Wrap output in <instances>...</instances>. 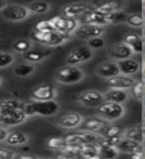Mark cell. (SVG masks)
Listing matches in <instances>:
<instances>
[{
  "mask_svg": "<svg viewBox=\"0 0 145 159\" xmlns=\"http://www.w3.org/2000/svg\"><path fill=\"white\" fill-rule=\"evenodd\" d=\"M59 108V103L55 99H50V101H34L31 102H25L22 111L27 116H31L34 114L50 116L57 113Z\"/></svg>",
  "mask_w": 145,
  "mask_h": 159,
  "instance_id": "1",
  "label": "cell"
},
{
  "mask_svg": "<svg viewBox=\"0 0 145 159\" xmlns=\"http://www.w3.org/2000/svg\"><path fill=\"white\" fill-rule=\"evenodd\" d=\"M84 73L82 69H79L74 65H66L62 68H60L56 72L55 79L58 83L65 84H73L79 83L84 80Z\"/></svg>",
  "mask_w": 145,
  "mask_h": 159,
  "instance_id": "2",
  "label": "cell"
},
{
  "mask_svg": "<svg viewBox=\"0 0 145 159\" xmlns=\"http://www.w3.org/2000/svg\"><path fill=\"white\" fill-rule=\"evenodd\" d=\"M32 39L37 43L47 47H55L62 45L69 40V35L63 34L56 30L48 32H38L34 31L32 34Z\"/></svg>",
  "mask_w": 145,
  "mask_h": 159,
  "instance_id": "3",
  "label": "cell"
},
{
  "mask_svg": "<svg viewBox=\"0 0 145 159\" xmlns=\"http://www.w3.org/2000/svg\"><path fill=\"white\" fill-rule=\"evenodd\" d=\"M97 111L98 116L106 120L114 121L123 116L125 113V108L122 103L104 101L97 107Z\"/></svg>",
  "mask_w": 145,
  "mask_h": 159,
  "instance_id": "4",
  "label": "cell"
},
{
  "mask_svg": "<svg viewBox=\"0 0 145 159\" xmlns=\"http://www.w3.org/2000/svg\"><path fill=\"white\" fill-rule=\"evenodd\" d=\"M1 16L9 21H22L29 17L30 12L27 6L22 4H8L0 10Z\"/></svg>",
  "mask_w": 145,
  "mask_h": 159,
  "instance_id": "5",
  "label": "cell"
},
{
  "mask_svg": "<svg viewBox=\"0 0 145 159\" xmlns=\"http://www.w3.org/2000/svg\"><path fill=\"white\" fill-rule=\"evenodd\" d=\"M22 109H0V125L14 126L21 124L27 119Z\"/></svg>",
  "mask_w": 145,
  "mask_h": 159,
  "instance_id": "6",
  "label": "cell"
},
{
  "mask_svg": "<svg viewBox=\"0 0 145 159\" xmlns=\"http://www.w3.org/2000/svg\"><path fill=\"white\" fill-rule=\"evenodd\" d=\"M108 125H109L108 121L99 116V117H87L84 119L83 118L81 124L78 127H79V129L83 131H88L94 134L102 135L104 131L106 130V128L108 127Z\"/></svg>",
  "mask_w": 145,
  "mask_h": 159,
  "instance_id": "7",
  "label": "cell"
},
{
  "mask_svg": "<svg viewBox=\"0 0 145 159\" xmlns=\"http://www.w3.org/2000/svg\"><path fill=\"white\" fill-rule=\"evenodd\" d=\"M53 50L44 46V45H36V46H31L28 51L22 53V58L28 63H39L44 61L45 59L49 58L52 55Z\"/></svg>",
  "mask_w": 145,
  "mask_h": 159,
  "instance_id": "8",
  "label": "cell"
},
{
  "mask_svg": "<svg viewBox=\"0 0 145 159\" xmlns=\"http://www.w3.org/2000/svg\"><path fill=\"white\" fill-rule=\"evenodd\" d=\"M93 58V50L91 48H88L87 45H83V46H78L75 49H73L68 54V56L66 58V64L76 66L78 64L88 62Z\"/></svg>",
  "mask_w": 145,
  "mask_h": 159,
  "instance_id": "9",
  "label": "cell"
},
{
  "mask_svg": "<svg viewBox=\"0 0 145 159\" xmlns=\"http://www.w3.org/2000/svg\"><path fill=\"white\" fill-rule=\"evenodd\" d=\"M49 20H50V22H51L53 28L56 30V31H59L66 35H70L74 33V31L79 25L78 19L67 18L64 16H56Z\"/></svg>",
  "mask_w": 145,
  "mask_h": 159,
  "instance_id": "10",
  "label": "cell"
},
{
  "mask_svg": "<svg viewBox=\"0 0 145 159\" xmlns=\"http://www.w3.org/2000/svg\"><path fill=\"white\" fill-rule=\"evenodd\" d=\"M94 7L93 5H89L87 3H71L63 7L62 13L64 17L79 20L83 15L89 12Z\"/></svg>",
  "mask_w": 145,
  "mask_h": 159,
  "instance_id": "11",
  "label": "cell"
},
{
  "mask_svg": "<svg viewBox=\"0 0 145 159\" xmlns=\"http://www.w3.org/2000/svg\"><path fill=\"white\" fill-rule=\"evenodd\" d=\"M103 26L102 25H97V24H79L75 30L74 33L77 37L84 39V40H88L93 37H98L102 36L103 33Z\"/></svg>",
  "mask_w": 145,
  "mask_h": 159,
  "instance_id": "12",
  "label": "cell"
},
{
  "mask_svg": "<svg viewBox=\"0 0 145 159\" xmlns=\"http://www.w3.org/2000/svg\"><path fill=\"white\" fill-rule=\"evenodd\" d=\"M79 102H81L83 104L87 107H97L102 102H104L103 93L97 91H86L79 93L78 96Z\"/></svg>",
  "mask_w": 145,
  "mask_h": 159,
  "instance_id": "13",
  "label": "cell"
},
{
  "mask_svg": "<svg viewBox=\"0 0 145 159\" xmlns=\"http://www.w3.org/2000/svg\"><path fill=\"white\" fill-rule=\"evenodd\" d=\"M134 83H135V80L131 76H126L123 74H118L116 76L106 79V84L108 88H117L123 89H130Z\"/></svg>",
  "mask_w": 145,
  "mask_h": 159,
  "instance_id": "14",
  "label": "cell"
},
{
  "mask_svg": "<svg viewBox=\"0 0 145 159\" xmlns=\"http://www.w3.org/2000/svg\"><path fill=\"white\" fill-rule=\"evenodd\" d=\"M133 52L131 51V49L123 41L111 45V49H109V56L114 61H119V60L130 58Z\"/></svg>",
  "mask_w": 145,
  "mask_h": 159,
  "instance_id": "15",
  "label": "cell"
},
{
  "mask_svg": "<svg viewBox=\"0 0 145 159\" xmlns=\"http://www.w3.org/2000/svg\"><path fill=\"white\" fill-rule=\"evenodd\" d=\"M56 97V91L52 84H45L37 87L32 92V98L34 101H50Z\"/></svg>",
  "mask_w": 145,
  "mask_h": 159,
  "instance_id": "16",
  "label": "cell"
},
{
  "mask_svg": "<svg viewBox=\"0 0 145 159\" xmlns=\"http://www.w3.org/2000/svg\"><path fill=\"white\" fill-rule=\"evenodd\" d=\"M96 73L99 77L104 78V79L111 78L113 76H116V75L120 74L119 69L117 67L116 61H114V60H111V61L101 63L97 67Z\"/></svg>",
  "mask_w": 145,
  "mask_h": 159,
  "instance_id": "17",
  "label": "cell"
},
{
  "mask_svg": "<svg viewBox=\"0 0 145 159\" xmlns=\"http://www.w3.org/2000/svg\"><path fill=\"white\" fill-rule=\"evenodd\" d=\"M116 64L120 74L126 75V76H132L140 70V64L131 57L116 61Z\"/></svg>",
  "mask_w": 145,
  "mask_h": 159,
  "instance_id": "18",
  "label": "cell"
},
{
  "mask_svg": "<svg viewBox=\"0 0 145 159\" xmlns=\"http://www.w3.org/2000/svg\"><path fill=\"white\" fill-rule=\"evenodd\" d=\"M116 149L118 152L123 153H132L135 151H142V143L136 140H132L126 137L121 136L116 144Z\"/></svg>",
  "mask_w": 145,
  "mask_h": 159,
  "instance_id": "19",
  "label": "cell"
},
{
  "mask_svg": "<svg viewBox=\"0 0 145 159\" xmlns=\"http://www.w3.org/2000/svg\"><path fill=\"white\" fill-rule=\"evenodd\" d=\"M79 24H97V25H102V26L107 24L106 15L97 11L96 7L93 10H91L89 12L83 15L79 19Z\"/></svg>",
  "mask_w": 145,
  "mask_h": 159,
  "instance_id": "20",
  "label": "cell"
},
{
  "mask_svg": "<svg viewBox=\"0 0 145 159\" xmlns=\"http://www.w3.org/2000/svg\"><path fill=\"white\" fill-rule=\"evenodd\" d=\"M83 116L78 112H68L59 118L58 123L64 128H76L81 124Z\"/></svg>",
  "mask_w": 145,
  "mask_h": 159,
  "instance_id": "21",
  "label": "cell"
},
{
  "mask_svg": "<svg viewBox=\"0 0 145 159\" xmlns=\"http://www.w3.org/2000/svg\"><path fill=\"white\" fill-rule=\"evenodd\" d=\"M104 101L117 102V103H123L126 102L128 98V93L123 89H117V88H111L106 93H103Z\"/></svg>",
  "mask_w": 145,
  "mask_h": 159,
  "instance_id": "22",
  "label": "cell"
},
{
  "mask_svg": "<svg viewBox=\"0 0 145 159\" xmlns=\"http://www.w3.org/2000/svg\"><path fill=\"white\" fill-rule=\"evenodd\" d=\"M123 42L131 49L133 53L141 54L143 51V40L135 33H128L124 36Z\"/></svg>",
  "mask_w": 145,
  "mask_h": 159,
  "instance_id": "23",
  "label": "cell"
},
{
  "mask_svg": "<svg viewBox=\"0 0 145 159\" xmlns=\"http://www.w3.org/2000/svg\"><path fill=\"white\" fill-rule=\"evenodd\" d=\"M4 141L6 142L8 145L18 146V145H22V144L27 143L28 136L22 131H18V130L12 131V132H8Z\"/></svg>",
  "mask_w": 145,
  "mask_h": 159,
  "instance_id": "24",
  "label": "cell"
},
{
  "mask_svg": "<svg viewBox=\"0 0 145 159\" xmlns=\"http://www.w3.org/2000/svg\"><path fill=\"white\" fill-rule=\"evenodd\" d=\"M121 6L122 4L119 0H106V1L97 5L96 7V10L106 16L107 14L116 11V10L121 9Z\"/></svg>",
  "mask_w": 145,
  "mask_h": 159,
  "instance_id": "25",
  "label": "cell"
},
{
  "mask_svg": "<svg viewBox=\"0 0 145 159\" xmlns=\"http://www.w3.org/2000/svg\"><path fill=\"white\" fill-rule=\"evenodd\" d=\"M79 157L84 159H93L98 158L97 156V145L92 142L84 143L79 146Z\"/></svg>",
  "mask_w": 145,
  "mask_h": 159,
  "instance_id": "26",
  "label": "cell"
},
{
  "mask_svg": "<svg viewBox=\"0 0 145 159\" xmlns=\"http://www.w3.org/2000/svg\"><path fill=\"white\" fill-rule=\"evenodd\" d=\"M35 66L32 64H29V63H22V64H18L16 66L14 67L13 69V73L14 75H16L18 77H28V76H31L32 74H34L35 72Z\"/></svg>",
  "mask_w": 145,
  "mask_h": 159,
  "instance_id": "27",
  "label": "cell"
},
{
  "mask_svg": "<svg viewBox=\"0 0 145 159\" xmlns=\"http://www.w3.org/2000/svg\"><path fill=\"white\" fill-rule=\"evenodd\" d=\"M122 136L142 143L143 142V127H142V124L140 123L139 125H137L135 127L126 129V130L122 133Z\"/></svg>",
  "mask_w": 145,
  "mask_h": 159,
  "instance_id": "28",
  "label": "cell"
},
{
  "mask_svg": "<svg viewBox=\"0 0 145 159\" xmlns=\"http://www.w3.org/2000/svg\"><path fill=\"white\" fill-rule=\"evenodd\" d=\"M29 12L34 14H44L50 9V4L44 0H34L27 6Z\"/></svg>",
  "mask_w": 145,
  "mask_h": 159,
  "instance_id": "29",
  "label": "cell"
},
{
  "mask_svg": "<svg viewBox=\"0 0 145 159\" xmlns=\"http://www.w3.org/2000/svg\"><path fill=\"white\" fill-rule=\"evenodd\" d=\"M118 150L116 146L99 145L97 146V156L102 159H112L118 155Z\"/></svg>",
  "mask_w": 145,
  "mask_h": 159,
  "instance_id": "30",
  "label": "cell"
},
{
  "mask_svg": "<svg viewBox=\"0 0 145 159\" xmlns=\"http://www.w3.org/2000/svg\"><path fill=\"white\" fill-rule=\"evenodd\" d=\"M107 24H120L124 23L127 18V14L121 9H118L106 15Z\"/></svg>",
  "mask_w": 145,
  "mask_h": 159,
  "instance_id": "31",
  "label": "cell"
},
{
  "mask_svg": "<svg viewBox=\"0 0 145 159\" xmlns=\"http://www.w3.org/2000/svg\"><path fill=\"white\" fill-rule=\"evenodd\" d=\"M67 142L65 141L64 137H52L47 141V146L51 150L55 151H62L67 146Z\"/></svg>",
  "mask_w": 145,
  "mask_h": 159,
  "instance_id": "32",
  "label": "cell"
},
{
  "mask_svg": "<svg viewBox=\"0 0 145 159\" xmlns=\"http://www.w3.org/2000/svg\"><path fill=\"white\" fill-rule=\"evenodd\" d=\"M25 102L19 99L0 101V109H23Z\"/></svg>",
  "mask_w": 145,
  "mask_h": 159,
  "instance_id": "33",
  "label": "cell"
},
{
  "mask_svg": "<svg viewBox=\"0 0 145 159\" xmlns=\"http://www.w3.org/2000/svg\"><path fill=\"white\" fill-rule=\"evenodd\" d=\"M130 93L131 96L137 99V101H142L143 98V93H144V84L143 81H135L130 88Z\"/></svg>",
  "mask_w": 145,
  "mask_h": 159,
  "instance_id": "34",
  "label": "cell"
},
{
  "mask_svg": "<svg viewBox=\"0 0 145 159\" xmlns=\"http://www.w3.org/2000/svg\"><path fill=\"white\" fill-rule=\"evenodd\" d=\"M125 22L133 28H139L142 27L143 25V17L141 14H131L127 15V18L125 20Z\"/></svg>",
  "mask_w": 145,
  "mask_h": 159,
  "instance_id": "35",
  "label": "cell"
},
{
  "mask_svg": "<svg viewBox=\"0 0 145 159\" xmlns=\"http://www.w3.org/2000/svg\"><path fill=\"white\" fill-rule=\"evenodd\" d=\"M31 46H32L31 41H29V40H26V39H20V40H17V41L13 44V49L17 53L22 54L24 52L28 51V50L31 48Z\"/></svg>",
  "mask_w": 145,
  "mask_h": 159,
  "instance_id": "36",
  "label": "cell"
},
{
  "mask_svg": "<svg viewBox=\"0 0 145 159\" xmlns=\"http://www.w3.org/2000/svg\"><path fill=\"white\" fill-rule=\"evenodd\" d=\"M15 61V56L12 53L0 51V68H5L10 66Z\"/></svg>",
  "mask_w": 145,
  "mask_h": 159,
  "instance_id": "37",
  "label": "cell"
},
{
  "mask_svg": "<svg viewBox=\"0 0 145 159\" xmlns=\"http://www.w3.org/2000/svg\"><path fill=\"white\" fill-rule=\"evenodd\" d=\"M86 45L88 48H91L92 50L101 49V48H102L104 46V45H106V41H104L103 38H102L101 36H98V37H93V38L87 40V44Z\"/></svg>",
  "mask_w": 145,
  "mask_h": 159,
  "instance_id": "38",
  "label": "cell"
},
{
  "mask_svg": "<svg viewBox=\"0 0 145 159\" xmlns=\"http://www.w3.org/2000/svg\"><path fill=\"white\" fill-rule=\"evenodd\" d=\"M55 30L52 26L50 20H41L36 23L35 25V31L38 32H48V31H53Z\"/></svg>",
  "mask_w": 145,
  "mask_h": 159,
  "instance_id": "39",
  "label": "cell"
},
{
  "mask_svg": "<svg viewBox=\"0 0 145 159\" xmlns=\"http://www.w3.org/2000/svg\"><path fill=\"white\" fill-rule=\"evenodd\" d=\"M122 133H123V130L119 125H117V124L111 125V124H109L108 127L106 128V130L104 131L102 135H104V136H120V135H122Z\"/></svg>",
  "mask_w": 145,
  "mask_h": 159,
  "instance_id": "40",
  "label": "cell"
},
{
  "mask_svg": "<svg viewBox=\"0 0 145 159\" xmlns=\"http://www.w3.org/2000/svg\"><path fill=\"white\" fill-rule=\"evenodd\" d=\"M79 146H81V145H76V144H67V146L65 147L62 151H60V152L66 153V154H68V155L71 156L72 158L79 157Z\"/></svg>",
  "mask_w": 145,
  "mask_h": 159,
  "instance_id": "41",
  "label": "cell"
},
{
  "mask_svg": "<svg viewBox=\"0 0 145 159\" xmlns=\"http://www.w3.org/2000/svg\"><path fill=\"white\" fill-rule=\"evenodd\" d=\"M15 155H16V153L13 150L0 147V159H12L15 158Z\"/></svg>",
  "mask_w": 145,
  "mask_h": 159,
  "instance_id": "42",
  "label": "cell"
},
{
  "mask_svg": "<svg viewBox=\"0 0 145 159\" xmlns=\"http://www.w3.org/2000/svg\"><path fill=\"white\" fill-rule=\"evenodd\" d=\"M8 130L6 128H4V126H1L0 125V141H4L5 140V138H6L7 136V134H8Z\"/></svg>",
  "mask_w": 145,
  "mask_h": 159,
  "instance_id": "43",
  "label": "cell"
},
{
  "mask_svg": "<svg viewBox=\"0 0 145 159\" xmlns=\"http://www.w3.org/2000/svg\"><path fill=\"white\" fill-rule=\"evenodd\" d=\"M130 154V157L133 159H142L143 158V152L142 151H135V152H132V153H129Z\"/></svg>",
  "mask_w": 145,
  "mask_h": 159,
  "instance_id": "44",
  "label": "cell"
},
{
  "mask_svg": "<svg viewBox=\"0 0 145 159\" xmlns=\"http://www.w3.org/2000/svg\"><path fill=\"white\" fill-rule=\"evenodd\" d=\"M15 158H28V159H33V158H36L35 155H28V154H21V155H19V154H16L15 155Z\"/></svg>",
  "mask_w": 145,
  "mask_h": 159,
  "instance_id": "45",
  "label": "cell"
},
{
  "mask_svg": "<svg viewBox=\"0 0 145 159\" xmlns=\"http://www.w3.org/2000/svg\"><path fill=\"white\" fill-rule=\"evenodd\" d=\"M91 1H92L93 3H94V4H97V5H99L101 3H102L103 1H106V0H91Z\"/></svg>",
  "mask_w": 145,
  "mask_h": 159,
  "instance_id": "46",
  "label": "cell"
},
{
  "mask_svg": "<svg viewBox=\"0 0 145 159\" xmlns=\"http://www.w3.org/2000/svg\"><path fill=\"white\" fill-rule=\"evenodd\" d=\"M5 5H6V4H5V1H4V0H0V10H1V9L5 6Z\"/></svg>",
  "mask_w": 145,
  "mask_h": 159,
  "instance_id": "47",
  "label": "cell"
},
{
  "mask_svg": "<svg viewBox=\"0 0 145 159\" xmlns=\"http://www.w3.org/2000/svg\"><path fill=\"white\" fill-rule=\"evenodd\" d=\"M25 1H32V2H33L34 0H25Z\"/></svg>",
  "mask_w": 145,
  "mask_h": 159,
  "instance_id": "48",
  "label": "cell"
},
{
  "mask_svg": "<svg viewBox=\"0 0 145 159\" xmlns=\"http://www.w3.org/2000/svg\"><path fill=\"white\" fill-rule=\"evenodd\" d=\"M1 144H2V143H1V141H0V146H1Z\"/></svg>",
  "mask_w": 145,
  "mask_h": 159,
  "instance_id": "49",
  "label": "cell"
},
{
  "mask_svg": "<svg viewBox=\"0 0 145 159\" xmlns=\"http://www.w3.org/2000/svg\"><path fill=\"white\" fill-rule=\"evenodd\" d=\"M0 83H1V79H0Z\"/></svg>",
  "mask_w": 145,
  "mask_h": 159,
  "instance_id": "50",
  "label": "cell"
}]
</instances>
